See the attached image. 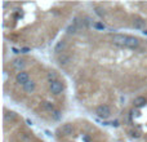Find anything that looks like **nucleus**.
Wrapping results in <instances>:
<instances>
[{
    "label": "nucleus",
    "mask_w": 147,
    "mask_h": 142,
    "mask_svg": "<svg viewBox=\"0 0 147 142\" xmlns=\"http://www.w3.org/2000/svg\"><path fill=\"white\" fill-rule=\"evenodd\" d=\"M76 31H78V26L74 25V23L67 27V34H70V35H74V34H76Z\"/></svg>",
    "instance_id": "nucleus-16"
},
{
    "label": "nucleus",
    "mask_w": 147,
    "mask_h": 142,
    "mask_svg": "<svg viewBox=\"0 0 147 142\" xmlns=\"http://www.w3.org/2000/svg\"><path fill=\"white\" fill-rule=\"evenodd\" d=\"M47 78H48L49 83H53V81L58 80V75H57L56 71H49V72L47 74Z\"/></svg>",
    "instance_id": "nucleus-13"
},
{
    "label": "nucleus",
    "mask_w": 147,
    "mask_h": 142,
    "mask_svg": "<svg viewBox=\"0 0 147 142\" xmlns=\"http://www.w3.org/2000/svg\"><path fill=\"white\" fill-rule=\"evenodd\" d=\"M128 36L129 35H123V34H115V35L111 36V41L115 44V45L119 47H125L128 41Z\"/></svg>",
    "instance_id": "nucleus-2"
},
{
    "label": "nucleus",
    "mask_w": 147,
    "mask_h": 142,
    "mask_svg": "<svg viewBox=\"0 0 147 142\" xmlns=\"http://www.w3.org/2000/svg\"><path fill=\"white\" fill-rule=\"evenodd\" d=\"M12 66L14 70L21 72V71H23V67L26 66V62H25V60H22V58H16V60H13Z\"/></svg>",
    "instance_id": "nucleus-6"
},
{
    "label": "nucleus",
    "mask_w": 147,
    "mask_h": 142,
    "mask_svg": "<svg viewBox=\"0 0 147 142\" xmlns=\"http://www.w3.org/2000/svg\"><path fill=\"white\" fill-rule=\"evenodd\" d=\"M70 62H71V57H70L69 54L62 53L58 56V64L61 65V66H67Z\"/></svg>",
    "instance_id": "nucleus-8"
},
{
    "label": "nucleus",
    "mask_w": 147,
    "mask_h": 142,
    "mask_svg": "<svg viewBox=\"0 0 147 142\" xmlns=\"http://www.w3.org/2000/svg\"><path fill=\"white\" fill-rule=\"evenodd\" d=\"M143 34H145V35H147V30H145V31H143Z\"/></svg>",
    "instance_id": "nucleus-23"
},
{
    "label": "nucleus",
    "mask_w": 147,
    "mask_h": 142,
    "mask_svg": "<svg viewBox=\"0 0 147 142\" xmlns=\"http://www.w3.org/2000/svg\"><path fill=\"white\" fill-rule=\"evenodd\" d=\"M63 83H62L61 80H57V81H53V83L49 84V89H51V92L53 94H61L62 91H63Z\"/></svg>",
    "instance_id": "nucleus-3"
},
{
    "label": "nucleus",
    "mask_w": 147,
    "mask_h": 142,
    "mask_svg": "<svg viewBox=\"0 0 147 142\" xmlns=\"http://www.w3.org/2000/svg\"><path fill=\"white\" fill-rule=\"evenodd\" d=\"M28 51H30V49H28V48H23V49H22V52H23V53H27Z\"/></svg>",
    "instance_id": "nucleus-22"
},
{
    "label": "nucleus",
    "mask_w": 147,
    "mask_h": 142,
    "mask_svg": "<svg viewBox=\"0 0 147 142\" xmlns=\"http://www.w3.org/2000/svg\"><path fill=\"white\" fill-rule=\"evenodd\" d=\"M16 81H17L20 85H25L26 83H28L30 81V76H28V72H26V71H21V72H17V75H16Z\"/></svg>",
    "instance_id": "nucleus-4"
},
{
    "label": "nucleus",
    "mask_w": 147,
    "mask_h": 142,
    "mask_svg": "<svg viewBox=\"0 0 147 142\" xmlns=\"http://www.w3.org/2000/svg\"><path fill=\"white\" fill-rule=\"evenodd\" d=\"M96 13L99 16V17H103V16H105V12H102V8H97V9H96Z\"/></svg>",
    "instance_id": "nucleus-19"
},
{
    "label": "nucleus",
    "mask_w": 147,
    "mask_h": 142,
    "mask_svg": "<svg viewBox=\"0 0 147 142\" xmlns=\"http://www.w3.org/2000/svg\"><path fill=\"white\" fill-rule=\"evenodd\" d=\"M96 114H97V116L101 118V119H107V118H110V115H111V110H110V107L107 106V105H99L96 109Z\"/></svg>",
    "instance_id": "nucleus-1"
},
{
    "label": "nucleus",
    "mask_w": 147,
    "mask_h": 142,
    "mask_svg": "<svg viewBox=\"0 0 147 142\" xmlns=\"http://www.w3.org/2000/svg\"><path fill=\"white\" fill-rule=\"evenodd\" d=\"M138 45H140V39L136 38V36H132V35L128 36V41H127V45H125V48L134 49V48H137Z\"/></svg>",
    "instance_id": "nucleus-5"
},
{
    "label": "nucleus",
    "mask_w": 147,
    "mask_h": 142,
    "mask_svg": "<svg viewBox=\"0 0 147 142\" xmlns=\"http://www.w3.org/2000/svg\"><path fill=\"white\" fill-rule=\"evenodd\" d=\"M81 138H83L84 142H90V137H89L88 135H83V137H81Z\"/></svg>",
    "instance_id": "nucleus-20"
},
{
    "label": "nucleus",
    "mask_w": 147,
    "mask_h": 142,
    "mask_svg": "<svg viewBox=\"0 0 147 142\" xmlns=\"http://www.w3.org/2000/svg\"><path fill=\"white\" fill-rule=\"evenodd\" d=\"M52 116H53L54 120H59L61 119V112H59L58 110H54V111L52 112Z\"/></svg>",
    "instance_id": "nucleus-17"
},
{
    "label": "nucleus",
    "mask_w": 147,
    "mask_h": 142,
    "mask_svg": "<svg viewBox=\"0 0 147 142\" xmlns=\"http://www.w3.org/2000/svg\"><path fill=\"white\" fill-rule=\"evenodd\" d=\"M59 132H61L63 136H71L72 133H74V125L70 124V123H67V124H63L61 127V129H59Z\"/></svg>",
    "instance_id": "nucleus-7"
},
{
    "label": "nucleus",
    "mask_w": 147,
    "mask_h": 142,
    "mask_svg": "<svg viewBox=\"0 0 147 142\" xmlns=\"http://www.w3.org/2000/svg\"><path fill=\"white\" fill-rule=\"evenodd\" d=\"M133 105H134V107H137V109H141V107H143L146 105V98L143 96L136 97L134 101H133Z\"/></svg>",
    "instance_id": "nucleus-10"
},
{
    "label": "nucleus",
    "mask_w": 147,
    "mask_h": 142,
    "mask_svg": "<svg viewBox=\"0 0 147 142\" xmlns=\"http://www.w3.org/2000/svg\"><path fill=\"white\" fill-rule=\"evenodd\" d=\"M111 124L114 125V127H119V122H117V120H115V122H112Z\"/></svg>",
    "instance_id": "nucleus-21"
},
{
    "label": "nucleus",
    "mask_w": 147,
    "mask_h": 142,
    "mask_svg": "<svg viewBox=\"0 0 147 142\" xmlns=\"http://www.w3.org/2000/svg\"><path fill=\"white\" fill-rule=\"evenodd\" d=\"M66 45H67V44H66V41H65V40H59L58 43L56 44V47H54V53H56V54H61L62 52L66 49Z\"/></svg>",
    "instance_id": "nucleus-9"
},
{
    "label": "nucleus",
    "mask_w": 147,
    "mask_h": 142,
    "mask_svg": "<svg viewBox=\"0 0 147 142\" xmlns=\"http://www.w3.org/2000/svg\"><path fill=\"white\" fill-rule=\"evenodd\" d=\"M43 107H44V110H47V111H51V112H53L54 111V106H53V103H51V102H43Z\"/></svg>",
    "instance_id": "nucleus-15"
},
{
    "label": "nucleus",
    "mask_w": 147,
    "mask_h": 142,
    "mask_svg": "<svg viewBox=\"0 0 147 142\" xmlns=\"http://www.w3.org/2000/svg\"><path fill=\"white\" fill-rule=\"evenodd\" d=\"M145 25H146V22L142 18H134V20H133V27L134 28H143Z\"/></svg>",
    "instance_id": "nucleus-12"
},
{
    "label": "nucleus",
    "mask_w": 147,
    "mask_h": 142,
    "mask_svg": "<svg viewBox=\"0 0 147 142\" xmlns=\"http://www.w3.org/2000/svg\"><path fill=\"white\" fill-rule=\"evenodd\" d=\"M35 88H36V84H35V81H32V80H30L28 83H26L25 85H23V91H25L26 93H32V92L35 91Z\"/></svg>",
    "instance_id": "nucleus-11"
},
{
    "label": "nucleus",
    "mask_w": 147,
    "mask_h": 142,
    "mask_svg": "<svg viewBox=\"0 0 147 142\" xmlns=\"http://www.w3.org/2000/svg\"><path fill=\"white\" fill-rule=\"evenodd\" d=\"M16 118H17L16 112H13V111H5V114H4V120H5V122H9V120H14Z\"/></svg>",
    "instance_id": "nucleus-14"
},
{
    "label": "nucleus",
    "mask_w": 147,
    "mask_h": 142,
    "mask_svg": "<svg viewBox=\"0 0 147 142\" xmlns=\"http://www.w3.org/2000/svg\"><path fill=\"white\" fill-rule=\"evenodd\" d=\"M93 26H94V28H97V30H105V25L102 22H96Z\"/></svg>",
    "instance_id": "nucleus-18"
}]
</instances>
